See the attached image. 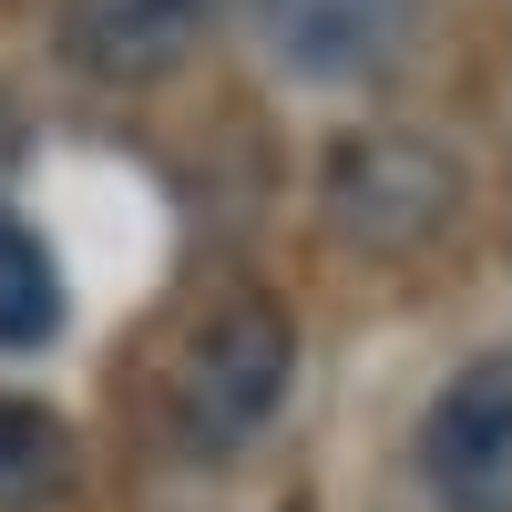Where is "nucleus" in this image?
Listing matches in <instances>:
<instances>
[{
    "instance_id": "1",
    "label": "nucleus",
    "mask_w": 512,
    "mask_h": 512,
    "mask_svg": "<svg viewBox=\"0 0 512 512\" xmlns=\"http://www.w3.org/2000/svg\"><path fill=\"white\" fill-rule=\"evenodd\" d=\"M297 318L277 308V297H216L185 338H175V359H164V431H175L185 461H236L256 451L287 420L297 400Z\"/></svg>"
},
{
    "instance_id": "2",
    "label": "nucleus",
    "mask_w": 512,
    "mask_h": 512,
    "mask_svg": "<svg viewBox=\"0 0 512 512\" xmlns=\"http://www.w3.org/2000/svg\"><path fill=\"white\" fill-rule=\"evenodd\" d=\"M461 154L410 134V123H359V134L328 144V175H318V205L328 226L369 246V256H420L461 226Z\"/></svg>"
},
{
    "instance_id": "3",
    "label": "nucleus",
    "mask_w": 512,
    "mask_h": 512,
    "mask_svg": "<svg viewBox=\"0 0 512 512\" xmlns=\"http://www.w3.org/2000/svg\"><path fill=\"white\" fill-rule=\"evenodd\" d=\"M246 52L277 93L349 103L369 82H390L400 52L420 41V0H236Z\"/></svg>"
},
{
    "instance_id": "4",
    "label": "nucleus",
    "mask_w": 512,
    "mask_h": 512,
    "mask_svg": "<svg viewBox=\"0 0 512 512\" xmlns=\"http://www.w3.org/2000/svg\"><path fill=\"white\" fill-rule=\"evenodd\" d=\"M410 472L431 512H512V349H472L420 400Z\"/></svg>"
},
{
    "instance_id": "5",
    "label": "nucleus",
    "mask_w": 512,
    "mask_h": 512,
    "mask_svg": "<svg viewBox=\"0 0 512 512\" xmlns=\"http://www.w3.org/2000/svg\"><path fill=\"white\" fill-rule=\"evenodd\" d=\"M226 0H52V41L103 93H154L216 41Z\"/></svg>"
},
{
    "instance_id": "6",
    "label": "nucleus",
    "mask_w": 512,
    "mask_h": 512,
    "mask_svg": "<svg viewBox=\"0 0 512 512\" xmlns=\"http://www.w3.org/2000/svg\"><path fill=\"white\" fill-rule=\"evenodd\" d=\"M72 328V287H62V256L11 195H0V359H31Z\"/></svg>"
},
{
    "instance_id": "7",
    "label": "nucleus",
    "mask_w": 512,
    "mask_h": 512,
    "mask_svg": "<svg viewBox=\"0 0 512 512\" xmlns=\"http://www.w3.org/2000/svg\"><path fill=\"white\" fill-rule=\"evenodd\" d=\"M82 492V441L52 400L0 390V512H62Z\"/></svg>"
}]
</instances>
